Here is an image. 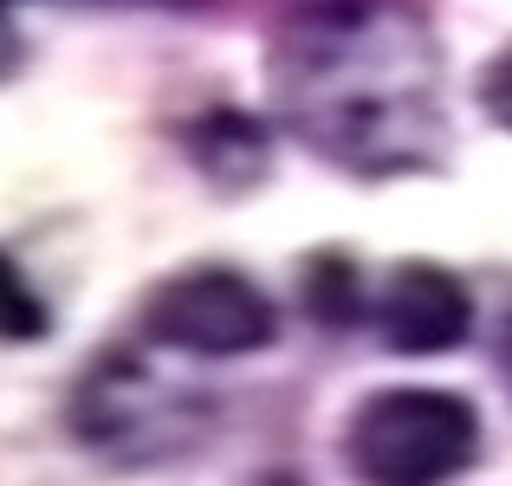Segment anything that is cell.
Wrapping results in <instances>:
<instances>
[{"label":"cell","mask_w":512,"mask_h":486,"mask_svg":"<svg viewBox=\"0 0 512 486\" xmlns=\"http://www.w3.org/2000/svg\"><path fill=\"white\" fill-rule=\"evenodd\" d=\"M292 137L350 175L422 169L441 150V59L396 0H318L273 46Z\"/></svg>","instance_id":"6da1fadb"},{"label":"cell","mask_w":512,"mask_h":486,"mask_svg":"<svg viewBox=\"0 0 512 486\" xmlns=\"http://www.w3.org/2000/svg\"><path fill=\"white\" fill-rule=\"evenodd\" d=\"M480 454V415L448 389H376L344 428V461L363 486H448Z\"/></svg>","instance_id":"7a4b0ae2"},{"label":"cell","mask_w":512,"mask_h":486,"mask_svg":"<svg viewBox=\"0 0 512 486\" xmlns=\"http://www.w3.org/2000/svg\"><path fill=\"white\" fill-rule=\"evenodd\" d=\"M72 428L104 461L156 467V461H175L208 428V402L188 396L169 376H156L137 357H98L72 396Z\"/></svg>","instance_id":"3957f363"},{"label":"cell","mask_w":512,"mask_h":486,"mask_svg":"<svg viewBox=\"0 0 512 486\" xmlns=\"http://www.w3.org/2000/svg\"><path fill=\"white\" fill-rule=\"evenodd\" d=\"M143 331L182 357H253L273 344L279 318L253 279L227 273V266H188L150 292Z\"/></svg>","instance_id":"277c9868"},{"label":"cell","mask_w":512,"mask_h":486,"mask_svg":"<svg viewBox=\"0 0 512 486\" xmlns=\"http://www.w3.org/2000/svg\"><path fill=\"white\" fill-rule=\"evenodd\" d=\"M376 331L396 357H441L474 331V299L448 266H396L376 299Z\"/></svg>","instance_id":"5b68a950"},{"label":"cell","mask_w":512,"mask_h":486,"mask_svg":"<svg viewBox=\"0 0 512 486\" xmlns=\"http://www.w3.org/2000/svg\"><path fill=\"white\" fill-rule=\"evenodd\" d=\"M46 331H52L46 299H39V292L26 286V273L0 253V337H7V344H33V337H46Z\"/></svg>","instance_id":"8992f818"},{"label":"cell","mask_w":512,"mask_h":486,"mask_svg":"<svg viewBox=\"0 0 512 486\" xmlns=\"http://www.w3.org/2000/svg\"><path fill=\"white\" fill-rule=\"evenodd\" d=\"M305 299H312L325 318H350V312H357V292H350V266H344V260H318V273L305 279Z\"/></svg>","instance_id":"52a82bcc"},{"label":"cell","mask_w":512,"mask_h":486,"mask_svg":"<svg viewBox=\"0 0 512 486\" xmlns=\"http://www.w3.org/2000/svg\"><path fill=\"white\" fill-rule=\"evenodd\" d=\"M480 104H487V117L500 130H512V46L487 65V72H480Z\"/></svg>","instance_id":"ba28073f"},{"label":"cell","mask_w":512,"mask_h":486,"mask_svg":"<svg viewBox=\"0 0 512 486\" xmlns=\"http://www.w3.org/2000/svg\"><path fill=\"white\" fill-rule=\"evenodd\" d=\"M13 65H20V33H13V20L0 13V78H7Z\"/></svg>","instance_id":"9c48e42d"},{"label":"cell","mask_w":512,"mask_h":486,"mask_svg":"<svg viewBox=\"0 0 512 486\" xmlns=\"http://www.w3.org/2000/svg\"><path fill=\"white\" fill-rule=\"evenodd\" d=\"M500 363H506V383H512V318H506V337H500Z\"/></svg>","instance_id":"30bf717a"},{"label":"cell","mask_w":512,"mask_h":486,"mask_svg":"<svg viewBox=\"0 0 512 486\" xmlns=\"http://www.w3.org/2000/svg\"><path fill=\"white\" fill-rule=\"evenodd\" d=\"M0 7H7V0H0Z\"/></svg>","instance_id":"8fae6325"}]
</instances>
